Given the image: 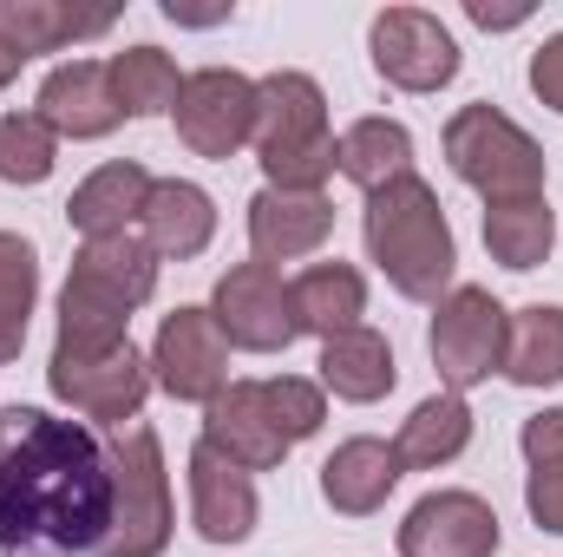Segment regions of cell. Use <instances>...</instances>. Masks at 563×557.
Wrapping results in <instances>:
<instances>
[{
    "label": "cell",
    "mask_w": 563,
    "mask_h": 557,
    "mask_svg": "<svg viewBox=\"0 0 563 557\" xmlns=\"http://www.w3.org/2000/svg\"><path fill=\"white\" fill-rule=\"evenodd\" d=\"M465 446H472V407H465V394H432V401H420L413 414L400 419V439H394L400 466H413V472L452 466Z\"/></svg>",
    "instance_id": "obj_24"
},
{
    "label": "cell",
    "mask_w": 563,
    "mask_h": 557,
    "mask_svg": "<svg viewBox=\"0 0 563 557\" xmlns=\"http://www.w3.org/2000/svg\"><path fill=\"white\" fill-rule=\"evenodd\" d=\"M367 46H374V73L387 86H400V92H439V86L459 79V40L426 7H387V13H374Z\"/></svg>",
    "instance_id": "obj_9"
},
{
    "label": "cell",
    "mask_w": 563,
    "mask_h": 557,
    "mask_svg": "<svg viewBox=\"0 0 563 557\" xmlns=\"http://www.w3.org/2000/svg\"><path fill=\"white\" fill-rule=\"evenodd\" d=\"M485 250L492 263L505 270H538L551 250H558V210L544 197H525V204H485Z\"/></svg>",
    "instance_id": "obj_27"
},
{
    "label": "cell",
    "mask_w": 563,
    "mask_h": 557,
    "mask_svg": "<svg viewBox=\"0 0 563 557\" xmlns=\"http://www.w3.org/2000/svg\"><path fill=\"white\" fill-rule=\"evenodd\" d=\"M256 518H263L256 479L197 439V452H190V525H197V538L203 545H243L256 532Z\"/></svg>",
    "instance_id": "obj_16"
},
{
    "label": "cell",
    "mask_w": 563,
    "mask_h": 557,
    "mask_svg": "<svg viewBox=\"0 0 563 557\" xmlns=\"http://www.w3.org/2000/svg\"><path fill=\"white\" fill-rule=\"evenodd\" d=\"M445 164L459 184H472L485 204H525L544 197V144L498 106H459L445 119Z\"/></svg>",
    "instance_id": "obj_5"
},
{
    "label": "cell",
    "mask_w": 563,
    "mask_h": 557,
    "mask_svg": "<svg viewBox=\"0 0 563 557\" xmlns=\"http://www.w3.org/2000/svg\"><path fill=\"white\" fill-rule=\"evenodd\" d=\"M33 302H40V250L26 237L0 230V361H20Z\"/></svg>",
    "instance_id": "obj_29"
},
{
    "label": "cell",
    "mask_w": 563,
    "mask_h": 557,
    "mask_svg": "<svg viewBox=\"0 0 563 557\" xmlns=\"http://www.w3.org/2000/svg\"><path fill=\"white\" fill-rule=\"evenodd\" d=\"M203 446H217L230 466L243 472H276L288 459V439H282L276 414H269V394L263 381H230L210 407H203Z\"/></svg>",
    "instance_id": "obj_14"
},
{
    "label": "cell",
    "mask_w": 563,
    "mask_h": 557,
    "mask_svg": "<svg viewBox=\"0 0 563 557\" xmlns=\"http://www.w3.org/2000/svg\"><path fill=\"white\" fill-rule=\"evenodd\" d=\"M112 525V452L79 419L40 407L0 414V545L86 557Z\"/></svg>",
    "instance_id": "obj_1"
},
{
    "label": "cell",
    "mask_w": 563,
    "mask_h": 557,
    "mask_svg": "<svg viewBox=\"0 0 563 557\" xmlns=\"http://www.w3.org/2000/svg\"><path fill=\"white\" fill-rule=\"evenodd\" d=\"M531 92H538L551 112H563V33H551V40L531 53Z\"/></svg>",
    "instance_id": "obj_33"
},
{
    "label": "cell",
    "mask_w": 563,
    "mask_h": 557,
    "mask_svg": "<svg viewBox=\"0 0 563 557\" xmlns=\"http://www.w3.org/2000/svg\"><path fill=\"white\" fill-rule=\"evenodd\" d=\"M400 479H407V466H400L394 439L361 433V439H341V446L328 452V466H321V499H328L341 518H374V512L394 499Z\"/></svg>",
    "instance_id": "obj_18"
},
{
    "label": "cell",
    "mask_w": 563,
    "mask_h": 557,
    "mask_svg": "<svg viewBox=\"0 0 563 557\" xmlns=\"http://www.w3.org/2000/svg\"><path fill=\"white\" fill-rule=\"evenodd\" d=\"M106 26H112V13H73L59 0H0V46L20 66L40 53H59L66 40H92Z\"/></svg>",
    "instance_id": "obj_23"
},
{
    "label": "cell",
    "mask_w": 563,
    "mask_h": 557,
    "mask_svg": "<svg viewBox=\"0 0 563 557\" xmlns=\"http://www.w3.org/2000/svg\"><path fill=\"white\" fill-rule=\"evenodd\" d=\"M511 387H558L563 381V308L558 302H531L511 315L505 335V368Z\"/></svg>",
    "instance_id": "obj_25"
},
{
    "label": "cell",
    "mask_w": 563,
    "mask_h": 557,
    "mask_svg": "<svg viewBox=\"0 0 563 557\" xmlns=\"http://www.w3.org/2000/svg\"><path fill=\"white\" fill-rule=\"evenodd\" d=\"M139 223H144L151 256L190 263V256H203L210 237H217V204H210V190L190 184V177H151V197H144Z\"/></svg>",
    "instance_id": "obj_19"
},
{
    "label": "cell",
    "mask_w": 563,
    "mask_h": 557,
    "mask_svg": "<svg viewBox=\"0 0 563 557\" xmlns=\"http://www.w3.org/2000/svg\"><path fill=\"white\" fill-rule=\"evenodd\" d=\"M505 532L478 492H426L400 525V557H498Z\"/></svg>",
    "instance_id": "obj_13"
},
{
    "label": "cell",
    "mask_w": 563,
    "mask_h": 557,
    "mask_svg": "<svg viewBox=\"0 0 563 557\" xmlns=\"http://www.w3.org/2000/svg\"><path fill=\"white\" fill-rule=\"evenodd\" d=\"M170 119L197 157H236L243 144H256V79H243L236 66H203L184 79Z\"/></svg>",
    "instance_id": "obj_10"
},
{
    "label": "cell",
    "mask_w": 563,
    "mask_h": 557,
    "mask_svg": "<svg viewBox=\"0 0 563 557\" xmlns=\"http://www.w3.org/2000/svg\"><path fill=\"white\" fill-rule=\"evenodd\" d=\"M263 394H269V414H276V426H282L288 446H301V439L321 433V419H328V394H321V381L276 374V381H263Z\"/></svg>",
    "instance_id": "obj_31"
},
{
    "label": "cell",
    "mask_w": 563,
    "mask_h": 557,
    "mask_svg": "<svg viewBox=\"0 0 563 557\" xmlns=\"http://www.w3.org/2000/svg\"><path fill=\"white\" fill-rule=\"evenodd\" d=\"M151 381L170 401H217L230 387V341L210 308H170L151 341Z\"/></svg>",
    "instance_id": "obj_11"
},
{
    "label": "cell",
    "mask_w": 563,
    "mask_h": 557,
    "mask_svg": "<svg viewBox=\"0 0 563 557\" xmlns=\"http://www.w3.org/2000/svg\"><path fill=\"white\" fill-rule=\"evenodd\" d=\"M334 164H341L347 184L380 190V184H394V177L413 171V132H407L400 119H354V125L334 139Z\"/></svg>",
    "instance_id": "obj_26"
},
{
    "label": "cell",
    "mask_w": 563,
    "mask_h": 557,
    "mask_svg": "<svg viewBox=\"0 0 563 557\" xmlns=\"http://www.w3.org/2000/svg\"><path fill=\"white\" fill-rule=\"evenodd\" d=\"M288 302H295V328L301 335H321V341H334V335H347V328H361V315H367V282L354 263H308L301 276L288 282Z\"/></svg>",
    "instance_id": "obj_22"
},
{
    "label": "cell",
    "mask_w": 563,
    "mask_h": 557,
    "mask_svg": "<svg viewBox=\"0 0 563 557\" xmlns=\"http://www.w3.org/2000/svg\"><path fill=\"white\" fill-rule=\"evenodd\" d=\"M210 315L223 328L230 348H250V354H282L301 328H295V302H288V282L269 263H236L217 276L210 295Z\"/></svg>",
    "instance_id": "obj_12"
},
{
    "label": "cell",
    "mask_w": 563,
    "mask_h": 557,
    "mask_svg": "<svg viewBox=\"0 0 563 557\" xmlns=\"http://www.w3.org/2000/svg\"><path fill=\"white\" fill-rule=\"evenodd\" d=\"M321 394H334V401H354V407H374V401H387L394 394V381H400V361H394V341L380 335V328H347V335H334V341H321Z\"/></svg>",
    "instance_id": "obj_20"
},
{
    "label": "cell",
    "mask_w": 563,
    "mask_h": 557,
    "mask_svg": "<svg viewBox=\"0 0 563 557\" xmlns=\"http://www.w3.org/2000/svg\"><path fill=\"white\" fill-rule=\"evenodd\" d=\"M157 288V256L144 237H92L59 288V341H125L132 315Z\"/></svg>",
    "instance_id": "obj_3"
},
{
    "label": "cell",
    "mask_w": 563,
    "mask_h": 557,
    "mask_svg": "<svg viewBox=\"0 0 563 557\" xmlns=\"http://www.w3.org/2000/svg\"><path fill=\"white\" fill-rule=\"evenodd\" d=\"M170 545V472L151 426L119 433L112 446V525L99 557H164Z\"/></svg>",
    "instance_id": "obj_6"
},
{
    "label": "cell",
    "mask_w": 563,
    "mask_h": 557,
    "mask_svg": "<svg viewBox=\"0 0 563 557\" xmlns=\"http://www.w3.org/2000/svg\"><path fill=\"white\" fill-rule=\"evenodd\" d=\"M505 335H511V308L478 282H459L445 302H432L426 348H432V368H439L445 394H465V387L492 381L505 368Z\"/></svg>",
    "instance_id": "obj_8"
},
{
    "label": "cell",
    "mask_w": 563,
    "mask_h": 557,
    "mask_svg": "<svg viewBox=\"0 0 563 557\" xmlns=\"http://www.w3.org/2000/svg\"><path fill=\"white\" fill-rule=\"evenodd\" d=\"M112 73V92H119V112L125 119H157V112H177V92H184V73L164 46H125L106 59Z\"/></svg>",
    "instance_id": "obj_28"
},
{
    "label": "cell",
    "mask_w": 563,
    "mask_h": 557,
    "mask_svg": "<svg viewBox=\"0 0 563 557\" xmlns=\"http://www.w3.org/2000/svg\"><path fill=\"white\" fill-rule=\"evenodd\" d=\"M518 446H525L531 472H563V407H544V414L525 419Z\"/></svg>",
    "instance_id": "obj_32"
},
{
    "label": "cell",
    "mask_w": 563,
    "mask_h": 557,
    "mask_svg": "<svg viewBox=\"0 0 563 557\" xmlns=\"http://www.w3.org/2000/svg\"><path fill=\"white\" fill-rule=\"evenodd\" d=\"M33 112L46 119L53 139H106V132H119V119H125L106 59H66V66H53V73L40 79Z\"/></svg>",
    "instance_id": "obj_15"
},
{
    "label": "cell",
    "mask_w": 563,
    "mask_h": 557,
    "mask_svg": "<svg viewBox=\"0 0 563 557\" xmlns=\"http://www.w3.org/2000/svg\"><path fill=\"white\" fill-rule=\"evenodd\" d=\"M144 197H151V171H144L139 157H112V164H99V171L73 190L66 223H73L86 243H92V237H125L144 217Z\"/></svg>",
    "instance_id": "obj_21"
},
{
    "label": "cell",
    "mask_w": 563,
    "mask_h": 557,
    "mask_svg": "<svg viewBox=\"0 0 563 557\" xmlns=\"http://www.w3.org/2000/svg\"><path fill=\"white\" fill-rule=\"evenodd\" d=\"M256 157L269 190H321L341 171L328 132V92L308 73L256 79Z\"/></svg>",
    "instance_id": "obj_4"
},
{
    "label": "cell",
    "mask_w": 563,
    "mask_h": 557,
    "mask_svg": "<svg viewBox=\"0 0 563 557\" xmlns=\"http://www.w3.org/2000/svg\"><path fill=\"white\" fill-rule=\"evenodd\" d=\"M13 73H20V59H13V53H7V46H0V92H7V86H13Z\"/></svg>",
    "instance_id": "obj_35"
},
{
    "label": "cell",
    "mask_w": 563,
    "mask_h": 557,
    "mask_svg": "<svg viewBox=\"0 0 563 557\" xmlns=\"http://www.w3.org/2000/svg\"><path fill=\"white\" fill-rule=\"evenodd\" d=\"M46 387L86 419L125 426L139 419L144 394H151V361L125 341H59L53 335V361H46Z\"/></svg>",
    "instance_id": "obj_7"
},
{
    "label": "cell",
    "mask_w": 563,
    "mask_h": 557,
    "mask_svg": "<svg viewBox=\"0 0 563 557\" xmlns=\"http://www.w3.org/2000/svg\"><path fill=\"white\" fill-rule=\"evenodd\" d=\"M334 237V204L328 190H256L250 197V250L256 263H295V256H314L321 243Z\"/></svg>",
    "instance_id": "obj_17"
},
{
    "label": "cell",
    "mask_w": 563,
    "mask_h": 557,
    "mask_svg": "<svg viewBox=\"0 0 563 557\" xmlns=\"http://www.w3.org/2000/svg\"><path fill=\"white\" fill-rule=\"evenodd\" d=\"M59 164V139L46 132L40 112H7L0 119V184H46Z\"/></svg>",
    "instance_id": "obj_30"
},
{
    "label": "cell",
    "mask_w": 563,
    "mask_h": 557,
    "mask_svg": "<svg viewBox=\"0 0 563 557\" xmlns=\"http://www.w3.org/2000/svg\"><path fill=\"white\" fill-rule=\"evenodd\" d=\"M525 505H531V518H538L544 532L563 538V472H531V479H525Z\"/></svg>",
    "instance_id": "obj_34"
},
{
    "label": "cell",
    "mask_w": 563,
    "mask_h": 557,
    "mask_svg": "<svg viewBox=\"0 0 563 557\" xmlns=\"http://www.w3.org/2000/svg\"><path fill=\"white\" fill-rule=\"evenodd\" d=\"M367 263L394 282L407 302H445L452 270H459V243L445 223V204L426 177H394L380 190H367Z\"/></svg>",
    "instance_id": "obj_2"
}]
</instances>
